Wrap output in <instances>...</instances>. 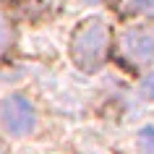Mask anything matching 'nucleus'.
<instances>
[{
    "mask_svg": "<svg viewBox=\"0 0 154 154\" xmlns=\"http://www.w3.org/2000/svg\"><path fill=\"white\" fill-rule=\"evenodd\" d=\"M11 45H13V26H11L8 18L0 13V55H3V52H8Z\"/></svg>",
    "mask_w": 154,
    "mask_h": 154,
    "instance_id": "nucleus-5",
    "label": "nucleus"
},
{
    "mask_svg": "<svg viewBox=\"0 0 154 154\" xmlns=\"http://www.w3.org/2000/svg\"><path fill=\"white\" fill-rule=\"evenodd\" d=\"M0 120L11 136H26L34 128V110L32 102L21 94H11L0 105Z\"/></svg>",
    "mask_w": 154,
    "mask_h": 154,
    "instance_id": "nucleus-2",
    "label": "nucleus"
},
{
    "mask_svg": "<svg viewBox=\"0 0 154 154\" xmlns=\"http://www.w3.org/2000/svg\"><path fill=\"white\" fill-rule=\"evenodd\" d=\"M141 146H144L146 152L154 154V128H144L141 131Z\"/></svg>",
    "mask_w": 154,
    "mask_h": 154,
    "instance_id": "nucleus-6",
    "label": "nucleus"
},
{
    "mask_svg": "<svg viewBox=\"0 0 154 154\" xmlns=\"http://www.w3.org/2000/svg\"><path fill=\"white\" fill-rule=\"evenodd\" d=\"M110 26L102 18H86L79 29L73 32L71 39V57L81 71H97L107 60L110 52Z\"/></svg>",
    "mask_w": 154,
    "mask_h": 154,
    "instance_id": "nucleus-1",
    "label": "nucleus"
},
{
    "mask_svg": "<svg viewBox=\"0 0 154 154\" xmlns=\"http://www.w3.org/2000/svg\"><path fill=\"white\" fill-rule=\"evenodd\" d=\"M118 11L125 16H154V0H118Z\"/></svg>",
    "mask_w": 154,
    "mask_h": 154,
    "instance_id": "nucleus-4",
    "label": "nucleus"
},
{
    "mask_svg": "<svg viewBox=\"0 0 154 154\" xmlns=\"http://www.w3.org/2000/svg\"><path fill=\"white\" fill-rule=\"evenodd\" d=\"M120 52L131 63H149L154 57V29L149 26H131L120 37Z\"/></svg>",
    "mask_w": 154,
    "mask_h": 154,
    "instance_id": "nucleus-3",
    "label": "nucleus"
},
{
    "mask_svg": "<svg viewBox=\"0 0 154 154\" xmlns=\"http://www.w3.org/2000/svg\"><path fill=\"white\" fill-rule=\"evenodd\" d=\"M141 91H144L149 99H154V73L144 79V84H141Z\"/></svg>",
    "mask_w": 154,
    "mask_h": 154,
    "instance_id": "nucleus-7",
    "label": "nucleus"
}]
</instances>
